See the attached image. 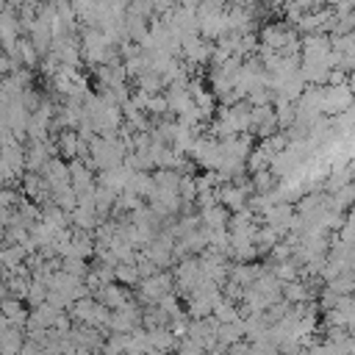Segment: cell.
Instances as JSON below:
<instances>
[{"mask_svg": "<svg viewBox=\"0 0 355 355\" xmlns=\"http://www.w3.org/2000/svg\"><path fill=\"white\" fill-rule=\"evenodd\" d=\"M11 67H14V64H11V55H8V50L0 44V75H8Z\"/></svg>", "mask_w": 355, "mask_h": 355, "instance_id": "obj_3", "label": "cell"}, {"mask_svg": "<svg viewBox=\"0 0 355 355\" xmlns=\"http://www.w3.org/2000/svg\"><path fill=\"white\" fill-rule=\"evenodd\" d=\"M0 269H3V263H0Z\"/></svg>", "mask_w": 355, "mask_h": 355, "instance_id": "obj_5", "label": "cell"}, {"mask_svg": "<svg viewBox=\"0 0 355 355\" xmlns=\"http://www.w3.org/2000/svg\"><path fill=\"white\" fill-rule=\"evenodd\" d=\"M61 150L67 153V158L75 155V133H61Z\"/></svg>", "mask_w": 355, "mask_h": 355, "instance_id": "obj_2", "label": "cell"}, {"mask_svg": "<svg viewBox=\"0 0 355 355\" xmlns=\"http://www.w3.org/2000/svg\"><path fill=\"white\" fill-rule=\"evenodd\" d=\"M6 294H8V280H6V277H0V300H3Z\"/></svg>", "mask_w": 355, "mask_h": 355, "instance_id": "obj_4", "label": "cell"}, {"mask_svg": "<svg viewBox=\"0 0 355 355\" xmlns=\"http://www.w3.org/2000/svg\"><path fill=\"white\" fill-rule=\"evenodd\" d=\"M19 202H22V194L19 191H14L11 186H0V205H6V208H19Z\"/></svg>", "mask_w": 355, "mask_h": 355, "instance_id": "obj_1", "label": "cell"}]
</instances>
